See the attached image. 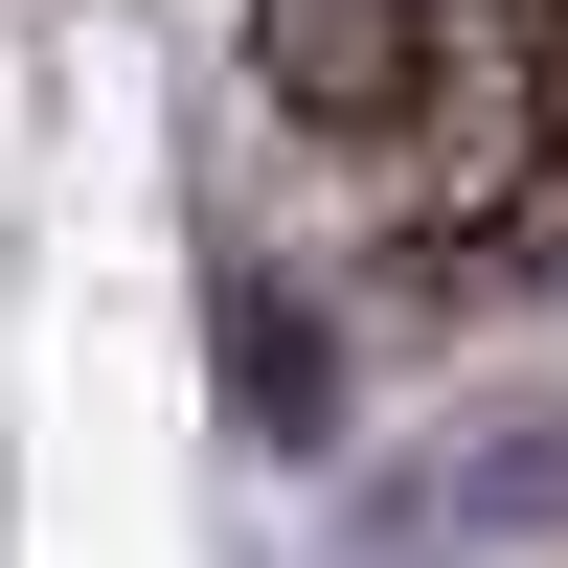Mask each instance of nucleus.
Here are the masks:
<instances>
[{
	"mask_svg": "<svg viewBox=\"0 0 568 568\" xmlns=\"http://www.w3.org/2000/svg\"><path fill=\"white\" fill-rule=\"evenodd\" d=\"M568 160V69H546V0H433L409 91L364 114V182H387L409 251H500Z\"/></svg>",
	"mask_w": 568,
	"mask_h": 568,
	"instance_id": "f257e3e1",
	"label": "nucleus"
},
{
	"mask_svg": "<svg viewBox=\"0 0 568 568\" xmlns=\"http://www.w3.org/2000/svg\"><path fill=\"white\" fill-rule=\"evenodd\" d=\"M409 45H433V0H251V69H273V114H318V136H364L409 91Z\"/></svg>",
	"mask_w": 568,
	"mask_h": 568,
	"instance_id": "f03ea898",
	"label": "nucleus"
}]
</instances>
